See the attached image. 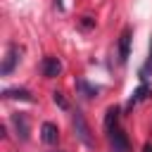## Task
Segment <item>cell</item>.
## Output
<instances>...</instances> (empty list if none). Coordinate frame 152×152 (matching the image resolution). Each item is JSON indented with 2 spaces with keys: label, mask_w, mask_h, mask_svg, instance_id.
Segmentation results:
<instances>
[{
  "label": "cell",
  "mask_w": 152,
  "mask_h": 152,
  "mask_svg": "<svg viewBox=\"0 0 152 152\" xmlns=\"http://www.w3.org/2000/svg\"><path fill=\"white\" fill-rule=\"evenodd\" d=\"M2 97H12V100H24V102H31L33 97H31V93L26 90V88H7V90H2Z\"/></svg>",
  "instance_id": "obj_8"
},
{
  "label": "cell",
  "mask_w": 152,
  "mask_h": 152,
  "mask_svg": "<svg viewBox=\"0 0 152 152\" xmlns=\"http://www.w3.org/2000/svg\"><path fill=\"white\" fill-rule=\"evenodd\" d=\"M83 26L88 28V26H93V21H90V17H83Z\"/></svg>",
  "instance_id": "obj_13"
},
{
  "label": "cell",
  "mask_w": 152,
  "mask_h": 152,
  "mask_svg": "<svg viewBox=\"0 0 152 152\" xmlns=\"http://www.w3.org/2000/svg\"><path fill=\"white\" fill-rule=\"evenodd\" d=\"M109 142H112V152H131V145H128V138L121 128H114L109 131Z\"/></svg>",
  "instance_id": "obj_2"
},
{
  "label": "cell",
  "mask_w": 152,
  "mask_h": 152,
  "mask_svg": "<svg viewBox=\"0 0 152 152\" xmlns=\"http://www.w3.org/2000/svg\"><path fill=\"white\" fill-rule=\"evenodd\" d=\"M71 126H74V133H76V138L86 145V147H93L95 145V140H93V133H90V126L86 124V119H83V114L81 112H76L74 116H71Z\"/></svg>",
  "instance_id": "obj_1"
},
{
  "label": "cell",
  "mask_w": 152,
  "mask_h": 152,
  "mask_svg": "<svg viewBox=\"0 0 152 152\" xmlns=\"http://www.w3.org/2000/svg\"><path fill=\"white\" fill-rule=\"evenodd\" d=\"M150 64H152V48H150Z\"/></svg>",
  "instance_id": "obj_15"
},
{
  "label": "cell",
  "mask_w": 152,
  "mask_h": 152,
  "mask_svg": "<svg viewBox=\"0 0 152 152\" xmlns=\"http://www.w3.org/2000/svg\"><path fill=\"white\" fill-rule=\"evenodd\" d=\"M116 121H119V107H109L104 112V128L107 131H114L116 128Z\"/></svg>",
  "instance_id": "obj_10"
},
{
  "label": "cell",
  "mask_w": 152,
  "mask_h": 152,
  "mask_svg": "<svg viewBox=\"0 0 152 152\" xmlns=\"http://www.w3.org/2000/svg\"><path fill=\"white\" fill-rule=\"evenodd\" d=\"M12 124H14L17 133H19V138L28 140V121H26V116L24 114H12Z\"/></svg>",
  "instance_id": "obj_7"
},
{
  "label": "cell",
  "mask_w": 152,
  "mask_h": 152,
  "mask_svg": "<svg viewBox=\"0 0 152 152\" xmlns=\"http://www.w3.org/2000/svg\"><path fill=\"white\" fill-rule=\"evenodd\" d=\"M131 55V28H124L119 36V62H126Z\"/></svg>",
  "instance_id": "obj_6"
},
{
  "label": "cell",
  "mask_w": 152,
  "mask_h": 152,
  "mask_svg": "<svg viewBox=\"0 0 152 152\" xmlns=\"http://www.w3.org/2000/svg\"><path fill=\"white\" fill-rule=\"evenodd\" d=\"M52 102H55L59 109H69V102H66V100H64V95H62V93H57V90L52 93Z\"/></svg>",
  "instance_id": "obj_11"
},
{
  "label": "cell",
  "mask_w": 152,
  "mask_h": 152,
  "mask_svg": "<svg viewBox=\"0 0 152 152\" xmlns=\"http://www.w3.org/2000/svg\"><path fill=\"white\" fill-rule=\"evenodd\" d=\"M78 88H81V90H86V93H88V97H93V95L97 93V88H90L86 81H78Z\"/></svg>",
  "instance_id": "obj_12"
},
{
  "label": "cell",
  "mask_w": 152,
  "mask_h": 152,
  "mask_svg": "<svg viewBox=\"0 0 152 152\" xmlns=\"http://www.w3.org/2000/svg\"><path fill=\"white\" fill-rule=\"evenodd\" d=\"M150 93H152V90H150V86H147V83H142V86H138V88L133 90V95H131V100H128V104L133 107V104H138V102H142V100H145V97H147Z\"/></svg>",
  "instance_id": "obj_9"
},
{
  "label": "cell",
  "mask_w": 152,
  "mask_h": 152,
  "mask_svg": "<svg viewBox=\"0 0 152 152\" xmlns=\"http://www.w3.org/2000/svg\"><path fill=\"white\" fill-rule=\"evenodd\" d=\"M40 71H43L45 78H55V76H59V71H62V62H59L57 57H45V59L40 62Z\"/></svg>",
  "instance_id": "obj_4"
},
{
  "label": "cell",
  "mask_w": 152,
  "mask_h": 152,
  "mask_svg": "<svg viewBox=\"0 0 152 152\" xmlns=\"http://www.w3.org/2000/svg\"><path fill=\"white\" fill-rule=\"evenodd\" d=\"M40 138H43V142H48V145H55V142L59 140V128H57V124H52V121H45V124L40 126Z\"/></svg>",
  "instance_id": "obj_5"
},
{
  "label": "cell",
  "mask_w": 152,
  "mask_h": 152,
  "mask_svg": "<svg viewBox=\"0 0 152 152\" xmlns=\"http://www.w3.org/2000/svg\"><path fill=\"white\" fill-rule=\"evenodd\" d=\"M17 62H19V48H17V45H10V50H7L5 59H2L0 74H2V76H10V74L14 71V66H17Z\"/></svg>",
  "instance_id": "obj_3"
},
{
  "label": "cell",
  "mask_w": 152,
  "mask_h": 152,
  "mask_svg": "<svg viewBox=\"0 0 152 152\" xmlns=\"http://www.w3.org/2000/svg\"><path fill=\"white\" fill-rule=\"evenodd\" d=\"M142 152H152V145H150V142H147V145H145V147H142Z\"/></svg>",
  "instance_id": "obj_14"
}]
</instances>
